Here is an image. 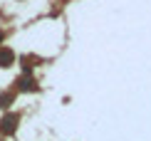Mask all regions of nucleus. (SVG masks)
I'll return each mask as SVG.
<instances>
[{
	"label": "nucleus",
	"instance_id": "obj_1",
	"mask_svg": "<svg viewBox=\"0 0 151 141\" xmlns=\"http://www.w3.org/2000/svg\"><path fill=\"white\" fill-rule=\"evenodd\" d=\"M15 126H17V117H15V114H5L3 121H0V131H3V134H12Z\"/></svg>",
	"mask_w": 151,
	"mask_h": 141
},
{
	"label": "nucleus",
	"instance_id": "obj_2",
	"mask_svg": "<svg viewBox=\"0 0 151 141\" xmlns=\"http://www.w3.org/2000/svg\"><path fill=\"white\" fill-rule=\"evenodd\" d=\"M12 62H15V52L10 47H3L0 50V67H10Z\"/></svg>",
	"mask_w": 151,
	"mask_h": 141
},
{
	"label": "nucleus",
	"instance_id": "obj_3",
	"mask_svg": "<svg viewBox=\"0 0 151 141\" xmlns=\"http://www.w3.org/2000/svg\"><path fill=\"white\" fill-rule=\"evenodd\" d=\"M17 89H20V92H35L37 84H35V79H30V77H22V79H17Z\"/></svg>",
	"mask_w": 151,
	"mask_h": 141
},
{
	"label": "nucleus",
	"instance_id": "obj_4",
	"mask_svg": "<svg viewBox=\"0 0 151 141\" xmlns=\"http://www.w3.org/2000/svg\"><path fill=\"white\" fill-rule=\"evenodd\" d=\"M15 99V94H0V109H8Z\"/></svg>",
	"mask_w": 151,
	"mask_h": 141
},
{
	"label": "nucleus",
	"instance_id": "obj_5",
	"mask_svg": "<svg viewBox=\"0 0 151 141\" xmlns=\"http://www.w3.org/2000/svg\"><path fill=\"white\" fill-rule=\"evenodd\" d=\"M3 37H5V35H3V32H0V40H3Z\"/></svg>",
	"mask_w": 151,
	"mask_h": 141
}]
</instances>
